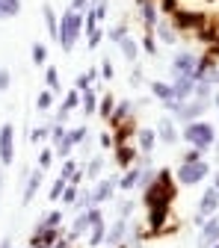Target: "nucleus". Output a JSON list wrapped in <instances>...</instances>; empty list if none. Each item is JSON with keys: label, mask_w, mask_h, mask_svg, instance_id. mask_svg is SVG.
<instances>
[{"label": "nucleus", "mask_w": 219, "mask_h": 248, "mask_svg": "<svg viewBox=\"0 0 219 248\" xmlns=\"http://www.w3.org/2000/svg\"><path fill=\"white\" fill-rule=\"evenodd\" d=\"M142 47H145V53H151V56L157 53V42H154V36H151V33L142 39Z\"/></svg>", "instance_id": "obj_40"}, {"label": "nucleus", "mask_w": 219, "mask_h": 248, "mask_svg": "<svg viewBox=\"0 0 219 248\" xmlns=\"http://www.w3.org/2000/svg\"><path fill=\"white\" fill-rule=\"evenodd\" d=\"M139 177H142V166H134V169H131L128 174H124V177H121V180L116 183V186H118V189H121V192H131V189H134V186L139 183Z\"/></svg>", "instance_id": "obj_14"}, {"label": "nucleus", "mask_w": 219, "mask_h": 248, "mask_svg": "<svg viewBox=\"0 0 219 248\" xmlns=\"http://www.w3.org/2000/svg\"><path fill=\"white\" fill-rule=\"evenodd\" d=\"M62 136H66V127H62V124H53V142H59Z\"/></svg>", "instance_id": "obj_47"}, {"label": "nucleus", "mask_w": 219, "mask_h": 248, "mask_svg": "<svg viewBox=\"0 0 219 248\" xmlns=\"http://www.w3.org/2000/svg\"><path fill=\"white\" fill-rule=\"evenodd\" d=\"M118 47H121L124 59H131V62H134V59L139 56V47H136V42H134V39H128V36H124V39L118 42Z\"/></svg>", "instance_id": "obj_22"}, {"label": "nucleus", "mask_w": 219, "mask_h": 248, "mask_svg": "<svg viewBox=\"0 0 219 248\" xmlns=\"http://www.w3.org/2000/svg\"><path fill=\"white\" fill-rule=\"evenodd\" d=\"M66 186H68V180H62V177H56V180H53V189H51V198L56 201V198L62 195V189H66Z\"/></svg>", "instance_id": "obj_38"}, {"label": "nucleus", "mask_w": 219, "mask_h": 248, "mask_svg": "<svg viewBox=\"0 0 219 248\" xmlns=\"http://www.w3.org/2000/svg\"><path fill=\"white\" fill-rule=\"evenodd\" d=\"M213 189H216V192H219V174H216V180H213Z\"/></svg>", "instance_id": "obj_55"}, {"label": "nucleus", "mask_w": 219, "mask_h": 248, "mask_svg": "<svg viewBox=\"0 0 219 248\" xmlns=\"http://www.w3.org/2000/svg\"><path fill=\"white\" fill-rule=\"evenodd\" d=\"M80 9H89V0H74V12H80Z\"/></svg>", "instance_id": "obj_52"}, {"label": "nucleus", "mask_w": 219, "mask_h": 248, "mask_svg": "<svg viewBox=\"0 0 219 248\" xmlns=\"http://www.w3.org/2000/svg\"><path fill=\"white\" fill-rule=\"evenodd\" d=\"M101 74H104L107 80L113 77V62H110V59H104V62H101Z\"/></svg>", "instance_id": "obj_44"}, {"label": "nucleus", "mask_w": 219, "mask_h": 248, "mask_svg": "<svg viewBox=\"0 0 219 248\" xmlns=\"http://www.w3.org/2000/svg\"><path fill=\"white\" fill-rule=\"evenodd\" d=\"M196 62H199V56H196V53H190V50L175 53V56H172V74H175V77H193Z\"/></svg>", "instance_id": "obj_5"}, {"label": "nucleus", "mask_w": 219, "mask_h": 248, "mask_svg": "<svg viewBox=\"0 0 219 248\" xmlns=\"http://www.w3.org/2000/svg\"><path fill=\"white\" fill-rule=\"evenodd\" d=\"M154 142H157V133H154V130H139V148L145 154L154 151Z\"/></svg>", "instance_id": "obj_23"}, {"label": "nucleus", "mask_w": 219, "mask_h": 248, "mask_svg": "<svg viewBox=\"0 0 219 248\" xmlns=\"http://www.w3.org/2000/svg\"><path fill=\"white\" fill-rule=\"evenodd\" d=\"M139 83H142V71H139V68H136V71H134V74H131V86H139Z\"/></svg>", "instance_id": "obj_49"}, {"label": "nucleus", "mask_w": 219, "mask_h": 248, "mask_svg": "<svg viewBox=\"0 0 219 248\" xmlns=\"http://www.w3.org/2000/svg\"><path fill=\"white\" fill-rule=\"evenodd\" d=\"M213 101H216V107H219V95H216V98H213Z\"/></svg>", "instance_id": "obj_57"}, {"label": "nucleus", "mask_w": 219, "mask_h": 248, "mask_svg": "<svg viewBox=\"0 0 219 248\" xmlns=\"http://www.w3.org/2000/svg\"><path fill=\"white\" fill-rule=\"evenodd\" d=\"M207 109V101H190V104H186V101H178V107L172 109V112H178V118L181 121H190V118H199L202 112Z\"/></svg>", "instance_id": "obj_8"}, {"label": "nucleus", "mask_w": 219, "mask_h": 248, "mask_svg": "<svg viewBox=\"0 0 219 248\" xmlns=\"http://www.w3.org/2000/svg\"><path fill=\"white\" fill-rule=\"evenodd\" d=\"M124 233H128V219H118V222L104 233V239H107L110 245H118V242L124 239Z\"/></svg>", "instance_id": "obj_15"}, {"label": "nucleus", "mask_w": 219, "mask_h": 248, "mask_svg": "<svg viewBox=\"0 0 219 248\" xmlns=\"http://www.w3.org/2000/svg\"><path fill=\"white\" fill-rule=\"evenodd\" d=\"M77 207H92V192L89 189H83V192H77Z\"/></svg>", "instance_id": "obj_39"}, {"label": "nucleus", "mask_w": 219, "mask_h": 248, "mask_svg": "<svg viewBox=\"0 0 219 248\" xmlns=\"http://www.w3.org/2000/svg\"><path fill=\"white\" fill-rule=\"evenodd\" d=\"M113 145V136L110 133H101V148H110Z\"/></svg>", "instance_id": "obj_51"}, {"label": "nucleus", "mask_w": 219, "mask_h": 248, "mask_svg": "<svg viewBox=\"0 0 219 248\" xmlns=\"http://www.w3.org/2000/svg\"><path fill=\"white\" fill-rule=\"evenodd\" d=\"M39 186H42V169L39 171H33L30 174V180H27V189H24V204H30L36 198V192H39Z\"/></svg>", "instance_id": "obj_18"}, {"label": "nucleus", "mask_w": 219, "mask_h": 248, "mask_svg": "<svg viewBox=\"0 0 219 248\" xmlns=\"http://www.w3.org/2000/svg\"><path fill=\"white\" fill-rule=\"evenodd\" d=\"M207 174H210V166H207L204 160L181 163V166L175 169V180H178V183H184V186H196V183H202Z\"/></svg>", "instance_id": "obj_3"}, {"label": "nucleus", "mask_w": 219, "mask_h": 248, "mask_svg": "<svg viewBox=\"0 0 219 248\" xmlns=\"http://www.w3.org/2000/svg\"><path fill=\"white\" fill-rule=\"evenodd\" d=\"M3 89H9V71L0 68V92H3Z\"/></svg>", "instance_id": "obj_46"}, {"label": "nucleus", "mask_w": 219, "mask_h": 248, "mask_svg": "<svg viewBox=\"0 0 219 248\" xmlns=\"http://www.w3.org/2000/svg\"><path fill=\"white\" fill-rule=\"evenodd\" d=\"M151 92L157 101H172V86L169 83H151Z\"/></svg>", "instance_id": "obj_25"}, {"label": "nucleus", "mask_w": 219, "mask_h": 248, "mask_svg": "<svg viewBox=\"0 0 219 248\" xmlns=\"http://www.w3.org/2000/svg\"><path fill=\"white\" fill-rule=\"evenodd\" d=\"M169 207H172V201H154V204L148 207V228H151V231H160V228L166 225Z\"/></svg>", "instance_id": "obj_6"}, {"label": "nucleus", "mask_w": 219, "mask_h": 248, "mask_svg": "<svg viewBox=\"0 0 219 248\" xmlns=\"http://www.w3.org/2000/svg\"><path fill=\"white\" fill-rule=\"evenodd\" d=\"M45 77H48V86H51L53 92H59V89H62V83H59V74H56V68H48V71H45Z\"/></svg>", "instance_id": "obj_34"}, {"label": "nucleus", "mask_w": 219, "mask_h": 248, "mask_svg": "<svg viewBox=\"0 0 219 248\" xmlns=\"http://www.w3.org/2000/svg\"><path fill=\"white\" fill-rule=\"evenodd\" d=\"M219 242V219H210L202 225V233H199V248H213Z\"/></svg>", "instance_id": "obj_9"}, {"label": "nucleus", "mask_w": 219, "mask_h": 248, "mask_svg": "<svg viewBox=\"0 0 219 248\" xmlns=\"http://www.w3.org/2000/svg\"><path fill=\"white\" fill-rule=\"evenodd\" d=\"M213 145H216V151H219V139H216V142H213Z\"/></svg>", "instance_id": "obj_58"}, {"label": "nucleus", "mask_w": 219, "mask_h": 248, "mask_svg": "<svg viewBox=\"0 0 219 248\" xmlns=\"http://www.w3.org/2000/svg\"><path fill=\"white\" fill-rule=\"evenodd\" d=\"M15 163V127L3 124L0 127V166H12Z\"/></svg>", "instance_id": "obj_4"}, {"label": "nucleus", "mask_w": 219, "mask_h": 248, "mask_svg": "<svg viewBox=\"0 0 219 248\" xmlns=\"http://www.w3.org/2000/svg\"><path fill=\"white\" fill-rule=\"evenodd\" d=\"M157 136H160L166 145H175V142H178V130H175V121H172V118L163 115V118L157 121Z\"/></svg>", "instance_id": "obj_12"}, {"label": "nucleus", "mask_w": 219, "mask_h": 248, "mask_svg": "<svg viewBox=\"0 0 219 248\" xmlns=\"http://www.w3.org/2000/svg\"><path fill=\"white\" fill-rule=\"evenodd\" d=\"M101 171H104V160H101V157H95V160L89 163V169H86V177H98Z\"/></svg>", "instance_id": "obj_32"}, {"label": "nucleus", "mask_w": 219, "mask_h": 248, "mask_svg": "<svg viewBox=\"0 0 219 248\" xmlns=\"http://www.w3.org/2000/svg\"><path fill=\"white\" fill-rule=\"evenodd\" d=\"M139 9H142L145 30H148V33H154V27H157V6H154V0H139Z\"/></svg>", "instance_id": "obj_13"}, {"label": "nucleus", "mask_w": 219, "mask_h": 248, "mask_svg": "<svg viewBox=\"0 0 219 248\" xmlns=\"http://www.w3.org/2000/svg\"><path fill=\"white\" fill-rule=\"evenodd\" d=\"M193 160H202V157H199V151H196V148H193V151H190V154H186V157H184V163H193Z\"/></svg>", "instance_id": "obj_50"}, {"label": "nucleus", "mask_w": 219, "mask_h": 248, "mask_svg": "<svg viewBox=\"0 0 219 248\" xmlns=\"http://www.w3.org/2000/svg\"><path fill=\"white\" fill-rule=\"evenodd\" d=\"M128 112H131V104H118V107H116V112L110 115V121H113V124H121L124 118H128Z\"/></svg>", "instance_id": "obj_30"}, {"label": "nucleus", "mask_w": 219, "mask_h": 248, "mask_svg": "<svg viewBox=\"0 0 219 248\" xmlns=\"http://www.w3.org/2000/svg\"><path fill=\"white\" fill-rule=\"evenodd\" d=\"M51 160H53V154H51V151H42V157H39V169H48V166H51Z\"/></svg>", "instance_id": "obj_43"}, {"label": "nucleus", "mask_w": 219, "mask_h": 248, "mask_svg": "<svg viewBox=\"0 0 219 248\" xmlns=\"http://www.w3.org/2000/svg\"><path fill=\"white\" fill-rule=\"evenodd\" d=\"M0 248H12V242H9V239H3V242H0Z\"/></svg>", "instance_id": "obj_54"}, {"label": "nucleus", "mask_w": 219, "mask_h": 248, "mask_svg": "<svg viewBox=\"0 0 219 248\" xmlns=\"http://www.w3.org/2000/svg\"><path fill=\"white\" fill-rule=\"evenodd\" d=\"M77 104H80V92L74 89V92H68V98H66V104H62V109H59V118H66V112H68V109H74Z\"/></svg>", "instance_id": "obj_26"}, {"label": "nucleus", "mask_w": 219, "mask_h": 248, "mask_svg": "<svg viewBox=\"0 0 219 248\" xmlns=\"http://www.w3.org/2000/svg\"><path fill=\"white\" fill-rule=\"evenodd\" d=\"M154 30H157V33H160V39H163L166 45H175V30H172L169 24H163V21H157V27H154Z\"/></svg>", "instance_id": "obj_27"}, {"label": "nucleus", "mask_w": 219, "mask_h": 248, "mask_svg": "<svg viewBox=\"0 0 219 248\" xmlns=\"http://www.w3.org/2000/svg\"><path fill=\"white\" fill-rule=\"evenodd\" d=\"M80 33H83V18H80V12L68 9L66 15L59 18V30H56V42H59V47H62V50H71V47L77 45Z\"/></svg>", "instance_id": "obj_1"}, {"label": "nucleus", "mask_w": 219, "mask_h": 248, "mask_svg": "<svg viewBox=\"0 0 219 248\" xmlns=\"http://www.w3.org/2000/svg\"><path fill=\"white\" fill-rule=\"evenodd\" d=\"M213 248H219V242H216V245H213Z\"/></svg>", "instance_id": "obj_59"}, {"label": "nucleus", "mask_w": 219, "mask_h": 248, "mask_svg": "<svg viewBox=\"0 0 219 248\" xmlns=\"http://www.w3.org/2000/svg\"><path fill=\"white\" fill-rule=\"evenodd\" d=\"M113 189H116V180H101V183L95 186V192H92V204L107 201V198L113 195Z\"/></svg>", "instance_id": "obj_16"}, {"label": "nucleus", "mask_w": 219, "mask_h": 248, "mask_svg": "<svg viewBox=\"0 0 219 248\" xmlns=\"http://www.w3.org/2000/svg\"><path fill=\"white\" fill-rule=\"evenodd\" d=\"M59 222H62V210H51L45 219L36 225V231H45V228H59Z\"/></svg>", "instance_id": "obj_21"}, {"label": "nucleus", "mask_w": 219, "mask_h": 248, "mask_svg": "<svg viewBox=\"0 0 219 248\" xmlns=\"http://www.w3.org/2000/svg\"><path fill=\"white\" fill-rule=\"evenodd\" d=\"M80 107H83V112H86V115H92V112L98 109V92L83 89V92H80Z\"/></svg>", "instance_id": "obj_17"}, {"label": "nucleus", "mask_w": 219, "mask_h": 248, "mask_svg": "<svg viewBox=\"0 0 219 248\" xmlns=\"http://www.w3.org/2000/svg\"><path fill=\"white\" fill-rule=\"evenodd\" d=\"M95 15H98V18L107 15V0H95Z\"/></svg>", "instance_id": "obj_45"}, {"label": "nucleus", "mask_w": 219, "mask_h": 248, "mask_svg": "<svg viewBox=\"0 0 219 248\" xmlns=\"http://www.w3.org/2000/svg\"><path fill=\"white\" fill-rule=\"evenodd\" d=\"M21 12V0H0V21H9Z\"/></svg>", "instance_id": "obj_19"}, {"label": "nucleus", "mask_w": 219, "mask_h": 248, "mask_svg": "<svg viewBox=\"0 0 219 248\" xmlns=\"http://www.w3.org/2000/svg\"><path fill=\"white\" fill-rule=\"evenodd\" d=\"M45 136H48V127H36V130H33V133H30V139H33V142H36V145H39V142H42V139H45Z\"/></svg>", "instance_id": "obj_42"}, {"label": "nucleus", "mask_w": 219, "mask_h": 248, "mask_svg": "<svg viewBox=\"0 0 219 248\" xmlns=\"http://www.w3.org/2000/svg\"><path fill=\"white\" fill-rule=\"evenodd\" d=\"M116 160H118V166H128V163L134 160V148H128V145H118V151H116Z\"/></svg>", "instance_id": "obj_28"}, {"label": "nucleus", "mask_w": 219, "mask_h": 248, "mask_svg": "<svg viewBox=\"0 0 219 248\" xmlns=\"http://www.w3.org/2000/svg\"><path fill=\"white\" fill-rule=\"evenodd\" d=\"M45 59H48V47L45 45H33V62H36V65H45Z\"/></svg>", "instance_id": "obj_31"}, {"label": "nucleus", "mask_w": 219, "mask_h": 248, "mask_svg": "<svg viewBox=\"0 0 219 248\" xmlns=\"http://www.w3.org/2000/svg\"><path fill=\"white\" fill-rule=\"evenodd\" d=\"M124 36H128V27H124V24H118L116 30H110V39H113V42H121Z\"/></svg>", "instance_id": "obj_41"}, {"label": "nucleus", "mask_w": 219, "mask_h": 248, "mask_svg": "<svg viewBox=\"0 0 219 248\" xmlns=\"http://www.w3.org/2000/svg\"><path fill=\"white\" fill-rule=\"evenodd\" d=\"M42 15H45V24H48V33H51V39H56V30H59V21H56V15H53V6H42Z\"/></svg>", "instance_id": "obj_20"}, {"label": "nucleus", "mask_w": 219, "mask_h": 248, "mask_svg": "<svg viewBox=\"0 0 219 248\" xmlns=\"http://www.w3.org/2000/svg\"><path fill=\"white\" fill-rule=\"evenodd\" d=\"M163 9H166V12H175L178 3H175V0H163Z\"/></svg>", "instance_id": "obj_53"}, {"label": "nucleus", "mask_w": 219, "mask_h": 248, "mask_svg": "<svg viewBox=\"0 0 219 248\" xmlns=\"http://www.w3.org/2000/svg\"><path fill=\"white\" fill-rule=\"evenodd\" d=\"M92 83H95V68L77 77V92H83V89H92Z\"/></svg>", "instance_id": "obj_29"}, {"label": "nucleus", "mask_w": 219, "mask_h": 248, "mask_svg": "<svg viewBox=\"0 0 219 248\" xmlns=\"http://www.w3.org/2000/svg\"><path fill=\"white\" fill-rule=\"evenodd\" d=\"M113 107H116V101H113L110 95H104V101H101V107H98V112H101L104 118H110V115H113Z\"/></svg>", "instance_id": "obj_35"}, {"label": "nucleus", "mask_w": 219, "mask_h": 248, "mask_svg": "<svg viewBox=\"0 0 219 248\" xmlns=\"http://www.w3.org/2000/svg\"><path fill=\"white\" fill-rule=\"evenodd\" d=\"M175 27L178 30H196V27H202L204 24V15L202 12H186V9H175Z\"/></svg>", "instance_id": "obj_10"}, {"label": "nucleus", "mask_w": 219, "mask_h": 248, "mask_svg": "<svg viewBox=\"0 0 219 248\" xmlns=\"http://www.w3.org/2000/svg\"><path fill=\"white\" fill-rule=\"evenodd\" d=\"M74 174H77V163L66 160V166H62V174H59V177H62V180H71Z\"/></svg>", "instance_id": "obj_36"}, {"label": "nucleus", "mask_w": 219, "mask_h": 248, "mask_svg": "<svg viewBox=\"0 0 219 248\" xmlns=\"http://www.w3.org/2000/svg\"><path fill=\"white\" fill-rule=\"evenodd\" d=\"M62 201H66V204H74L77 201V183H68L66 189H62Z\"/></svg>", "instance_id": "obj_33"}, {"label": "nucleus", "mask_w": 219, "mask_h": 248, "mask_svg": "<svg viewBox=\"0 0 219 248\" xmlns=\"http://www.w3.org/2000/svg\"><path fill=\"white\" fill-rule=\"evenodd\" d=\"M131 210H134V204H131V201H124V204H121V219H128Z\"/></svg>", "instance_id": "obj_48"}, {"label": "nucleus", "mask_w": 219, "mask_h": 248, "mask_svg": "<svg viewBox=\"0 0 219 248\" xmlns=\"http://www.w3.org/2000/svg\"><path fill=\"white\" fill-rule=\"evenodd\" d=\"M216 207H219V192L216 189H207L204 195H202V201H199V216H196V225H204L210 216L216 213Z\"/></svg>", "instance_id": "obj_7"}, {"label": "nucleus", "mask_w": 219, "mask_h": 248, "mask_svg": "<svg viewBox=\"0 0 219 248\" xmlns=\"http://www.w3.org/2000/svg\"><path fill=\"white\" fill-rule=\"evenodd\" d=\"M51 104H53V95H51V92H42V95L36 98V107H39V109H51Z\"/></svg>", "instance_id": "obj_37"}, {"label": "nucleus", "mask_w": 219, "mask_h": 248, "mask_svg": "<svg viewBox=\"0 0 219 248\" xmlns=\"http://www.w3.org/2000/svg\"><path fill=\"white\" fill-rule=\"evenodd\" d=\"M184 139L190 142L196 151H207L216 142V130H213V124H207V121H190L184 127Z\"/></svg>", "instance_id": "obj_2"}, {"label": "nucleus", "mask_w": 219, "mask_h": 248, "mask_svg": "<svg viewBox=\"0 0 219 248\" xmlns=\"http://www.w3.org/2000/svg\"><path fill=\"white\" fill-rule=\"evenodd\" d=\"M104 233H107L104 222H95V225L89 228V245H101L104 242Z\"/></svg>", "instance_id": "obj_24"}, {"label": "nucleus", "mask_w": 219, "mask_h": 248, "mask_svg": "<svg viewBox=\"0 0 219 248\" xmlns=\"http://www.w3.org/2000/svg\"><path fill=\"white\" fill-rule=\"evenodd\" d=\"M213 83H219V71H216V74H213Z\"/></svg>", "instance_id": "obj_56"}, {"label": "nucleus", "mask_w": 219, "mask_h": 248, "mask_svg": "<svg viewBox=\"0 0 219 248\" xmlns=\"http://www.w3.org/2000/svg\"><path fill=\"white\" fill-rule=\"evenodd\" d=\"M193 89H196V80H193V77H175L172 98H175V101H190V98H193Z\"/></svg>", "instance_id": "obj_11"}]
</instances>
